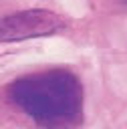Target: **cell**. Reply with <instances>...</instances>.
<instances>
[{"label":"cell","mask_w":127,"mask_h":129,"mask_svg":"<svg viewBox=\"0 0 127 129\" xmlns=\"http://www.w3.org/2000/svg\"><path fill=\"white\" fill-rule=\"evenodd\" d=\"M6 97L44 129H73L83 119V85L65 69L14 79L6 85Z\"/></svg>","instance_id":"6da1fadb"},{"label":"cell","mask_w":127,"mask_h":129,"mask_svg":"<svg viewBox=\"0 0 127 129\" xmlns=\"http://www.w3.org/2000/svg\"><path fill=\"white\" fill-rule=\"evenodd\" d=\"M62 28L65 20L50 10H22L0 18V42H18L34 36H46Z\"/></svg>","instance_id":"7a4b0ae2"}]
</instances>
